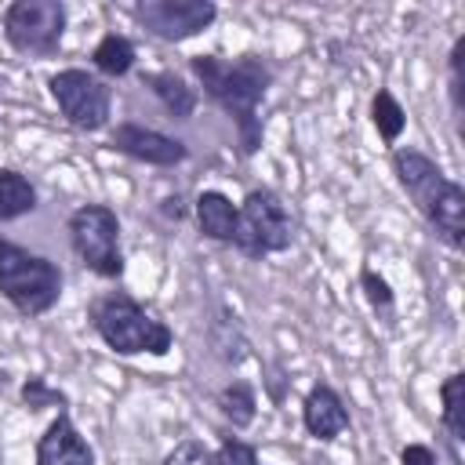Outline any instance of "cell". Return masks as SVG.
Listing matches in <instances>:
<instances>
[{
	"label": "cell",
	"instance_id": "cell-14",
	"mask_svg": "<svg viewBox=\"0 0 465 465\" xmlns=\"http://www.w3.org/2000/svg\"><path fill=\"white\" fill-rule=\"evenodd\" d=\"M145 84L153 87V94L160 98V105H163L174 120H189V116L196 113V94H193V87H189L178 73H171V69H163V73H149Z\"/></svg>",
	"mask_w": 465,
	"mask_h": 465
},
{
	"label": "cell",
	"instance_id": "cell-26",
	"mask_svg": "<svg viewBox=\"0 0 465 465\" xmlns=\"http://www.w3.org/2000/svg\"><path fill=\"white\" fill-rule=\"evenodd\" d=\"M400 465H440V461H436V454L425 443H407L400 450Z\"/></svg>",
	"mask_w": 465,
	"mask_h": 465
},
{
	"label": "cell",
	"instance_id": "cell-15",
	"mask_svg": "<svg viewBox=\"0 0 465 465\" xmlns=\"http://www.w3.org/2000/svg\"><path fill=\"white\" fill-rule=\"evenodd\" d=\"M29 211H36V189H33V182L22 171L0 167V222L22 218Z\"/></svg>",
	"mask_w": 465,
	"mask_h": 465
},
{
	"label": "cell",
	"instance_id": "cell-8",
	"mask_svg": "<svg viewBox=\"0 0 465 465\" xmlns=\"http://www.w3.org/2000/svg\"><path fill=\"white\" fill-rule=\"evenodd\" d=\"M47 87H51V98L58 102L62 116L69 120V127L102 131L109 124L113 94H109V84L98 80L94 73H87V69H58L47 80Z\"/></svg>",
	"mask_w": 465,
	"mask_h": 465
},
{
	"label": "cell",
	"instance_id": "cell-6",
	"mask_svg": "<svg viewBox=\"0 0 465 465\" xmlns=\"http://www.w3.org/2000/svg\"><path fill=\"white\" fill-rule=\"evenodd\" d=\"M69 243L76 258L102 280L124 276V251H120V222L105 203H84L69 214Z\"/></svg>",
	"mask_w": 465,
	"mask_h": 465
},
{
	"label": "cell",
	"instance_id": "cell-7",
	"mask_svg": "<svg viewBox=\"0 0 465 465\" xmlns=\"http://www.w3.org/2000/svg\"><path fill=\"white\" fill-rule=\"evenodd\" d=\"M65 4L58 0H15L4 11V36L22 54H54L65 33Z\"/></svg>",
	"mask_w": 465,
	"mask_h": 465
},
{
	"label": "cell",
	"instance_id": "cell-24",
	"mask_svg": "<svg viewBox=\"0 0 465 465\" xmlns=\"http://www.w3.org/2000/svg\"><path fill=\"white\" fill-rule=\"evenodd\" d=\"M218 454V465H258V454H254V447L251 443H243V440H222V447L214 450Z\"/></svg>",
	"mask_w": 465,
	"mask_h": 465
},
{
	"label": "cell",
	"instance_id": "cell-13",
	"mask_svg": "<svg viewBox=\"0 0 465 465\" xmlns=\"http://www.w3.org/2000/svg\"><path fill=\"white\" fill-rule=\"evenodd\" d=\"M196 222H200V232L207 240L232 243V236H236V203L218 189H203L196 196Z\"/></svg>",
	"mask_w": 465,
	"mask_h": 465
},
{
	"label": "cell",
	"instance_id": "cell-23",
	"mask_svg": "<svg viewBox=\"0 0 465 465\" xmlns=\"http://www.w3.org/2000/svg\"><path fill=\"white\" fill-rule=\"evenodd\" d=\"M22 403L33 407V411H40V407H65V392L51 389L44 378H29L22 385Z\"/></svg>",
	"mask_w": 465,
	"mask_h": 465
},
{
	"label": "cell",
	"instance_id": "cell-21",
	"mask_svg": "<svg viewBox=\"0 0 465 465\" xmlns=\"http://www.w3.org/2000/svg\"><path fill=\"white\" fill-rule=\"evenodd\" d=\"M360 287H363V294H367V302L374 305V312L378 316H385V323H392V309H396V294H392V287H389V280L385 276H378L371 265H363L360 269Z\"/></svg>",
	"mask_w": 465,
	"mask_h": 465
},
{
	"label": "cell",
	"instance_id": "cell-9",
	"mask_svg": "<svg viewBox=\"0 0 465 465\" xmlns=\"http://www.w3.org/2000/svg\"><path fill=\"white\" fill-rule=\"evenodd\" d=\"M134 18L156 40L178 44V40L203 33L218 18V7L211 0H142L134 4Z\"/></svg>",
	"mask_w": 465,
	"mask_h": 465
},
{
	"label": "cell",
	"instance_id": "cell-2",
	"mask_svg": "<svg viewBox=\"0 0 465 465\" xmlns=\"http://www.w3.org/2000/svg\"><path fill=\"white\" fill-rule=\"evenodd\" d=\"M392 171L411 196V203L421 211V218L436 229V236L447 247L465 243V189L447 178L425 153L418 149H396L392 153Z\"/></svg>",
	"mask_w": 465,
	"mask_h": 465
},
{
	"label": "cell",
	"instance_id": "cell-5",
	"mask_svg": "<svg viewBox=\"0 0 465 465\" xmlns=\"http://www.w3.org/2000/svg\"><path fill=\"white\" fill-rule=\"evenodd\" d=\"M294 240V222L283 207V200L272 189H251L243 203L236 207V236L232 247L247 258H265L287 251Z\"/></svg>",
	"mask_w": 465,
	"mask_h": 465
},
{
	"label": "cell",
	"instance_id": "cell-22",
	"mask_svg": "<svg viewBox=\"0 0 465 465\" xmlns=\"http://www.w3.org/2000/svg\"><path fill=\"white\" fill-rule=\"evenodd\" d=\"M163 465H218V454L211 447H203L200 440H182L167 458Z\"/></svg>",
	"mask_w": 465,
	"mask_h": 465
},
{
	"label": "cell",
	"instance_id": "cell-20",
	"mask_svg": "<svg viewBox=\"0 0 465 465\" xmlns=\"http://www.w3.org/2000/svg\"><path fill=\"white\" fill-rule=\"evenodd\" d=\"M211 345H214L218 360H225V363H240L247 356V341H243V334L236 327V316L222 312V320L211 327Z\"/></svg>",
	"mask_w": 465,
	"mask_h": 465
},
{
	"label": "cell",
	"instance_id": "cell-25",
	"mask_svg": "<svg viewBox=\"0 0 465 465\" xmlns=\"http://www.w3.org/2000/svg\"><path fill=\"white\" fill-rule=\"evenodd\" d=\"M447 62H450V102H454V113H461V65H465V36H458L454 40V47H450V54H447Z\"/></svg>",
	"mask_w": 465,
	"mask_h": 465
},
{
	"label": "cell",
	"instance_id": "cell-19",
	"mask_svg": "<svg viewBox=\"0 0 465 465\" xmlns=\"http://www.w3.org/2000/svg\"><path fill=\"white\" fill-rule=\"evenodd\" d=\"M371 120H374V127H378V134L392 145L400 134H403V127H407V113H403V105L392 98V91H378L374 98H371Z\"/></svg>",
	"mask_w": 465,
	"mask_h": 465
},
{
	"label": "cell",
	"instance_id": "cell-3",
	"mask_svg": "<svg viewBox=\"0 0 465 465\" xmlns=\"http://www.w3.org/2000/svg\"><path fill=\"white\" fill-rule=\"evenodd\" d=\"M91 327L120 356H138V352L163 356L171 349V341H174L167 323L149 316L134 298H127L120 291L116 294H102V298L91 302Z\"/></svg>",
	"mask_w": 465,
	"mask_h": 465
},
{
	"label": "cell",
	"instance_id": "cell-4",
	"mask_svg": "<svg viewBox=\"0 0 465 465\" xmlns=\"http://www.w3.org/2000/svg\"><path fill=\"white\" fill-rule=\"evenodd\" d=\"M0 294L22 316H44L62 298V269L11 240H0Z\"/></svg>",
	"mask_w": 465,
	"mask_h": 465
},
{
	"label": "cell",
	"instance_id": "cell-10",
	"mask_svg": "<svg viewBox=\"0 0 465 465\" xmlns=\"http://www.w3.org/2000/svg\"><path fill=\"white\" fill-rule=\"evenodd\" d=\"M113 149L138 160V163H153V167H174L189 156L185 142L163 134V131H153V127H142V124H116L113 131Z\"/></svg>",
	"mask_w": 465,
	"mask_h": 465
},
{
	"label": "cell",
	"instance_id": "cell-16",
	"mask_svg": "<svg viewBox=\"0 0 465 465\" xmlns=\"http://www.w3.org/2000/svg\"><path fill=\"white\" fill-rule=\"evenodd\" d=\"M91 58H94V69L98 73H105V76H127L131 65H134V44L127 36H120V33H105L98 40V47L91 51Z\"/></svg>",
	"mask_w": 465,
	"mask_h": 465
},
{
	"label": "cell",
	"instance_id": "cell-11",
	"mask_svg": "<svg viewBox=\"0 0 465 465\" xmlns=\"http://www.w3.org/2000/svg\"><path fill=\"white\" fill-rule=\"evenodd\" d=\"M36 465H94L91 443L76 432V425L69 421L65 411L44 429V436L36 443Z\"/></svg>",
	"mask_w": 465,
	"mask_h": 465
},
{
	"label": "cell",
	"instance_id": "cell-1",
	"mask_svg": "<svg viewBox=\"0 0 465 465\" xmlns=\"http://www.w3.org/2000/svg\"><path fill=\"white\" fill-rule=\"evenodd\" d=\"M193 73L196 80L203 84V91L229 113V120L236 124V134H240V149L243 156H254L258 145H262V116H258V105L272 84V69L254 58V54H243V58H214V54H196L193 62Z\"/></svg>",
	"mask_w": 465,
	"mask_h": 465
},
{
	"label": "cell",
	"instance_id": "cell-27",
	"mask_svg": "<svg viewBox=\"0 0 465 465\" xmlns=\"http://www.w3.org/2000/svg\"><path fill=\"white\" fill-rule=\"evenodd\" d=\"M163 214H167V218H174V222H178V218H182V214H185V207H182V200H178V196H171V200H163Z\"/></svg>",
	"mask_w": 465,
	"mask_h": 465
},
{
	"label": "cell",
	"instance_id": "cell-12",
	"mask_svg": "<svg viewBox=\"0 0 465 465\" xmlns=\"http://www.w3.org/2000/svg\"><path fill=\"white\" fill-rule=\"evenodd\" d=\"M302 421H305V432L309 436L334 440L338 432H345L349 411H345L341 396L331 385H312L309 396H305V403H302Z\"/></svg>",
	"mask_w": 465,
	"mask_h": 465
},
{
	"label": "cell",
	"instance_id": "cell-18",
	"mask_svg": "<svg viewBox=\"0 0 465 465\" xmlns=\"http://www.w3.org/2000/svg\"><path fill=\"white\" fill-rule=\"evenodd\" d=\"M218 411L236 425V429H247L254 421V411H258V400H254V389L247 381H232L218 392Z\"/></svg>",
	"mask_w": 465,
	"mask_h": 465
},
{
	"label": "cell",
	"instance_id": "cell-17",
	"mask_svg": "<svg viewBox=\"0 0 465 465\" xmlns=\"http://www.w3.org/2000/svg\"><path fill=\"white\" fill-rule=\"evenodd\" d=\"M440 400H443V429L450 432V440H465V374L461 371L443 378Z\"/></svg>",
	"mask_w": 465,
	"mask_h": 465
}]
</instances>
